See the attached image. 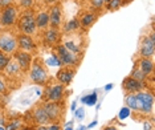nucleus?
<instances>
[{"mask_svg": "<svg viewBox=\"0 0 155 130\" xmlns=\"http://www.w3.org/2000/svg\"><path fill=\"white\" fill-rule=\"evenodd\" d=\"M28 75H29V81L38 86H45L51 81L47 65H45L44 60L41 57H38V56L37 57H33L32 65H31V69H29V72H28Z\"/></svg>", "mask_w": 155, "mask_h": 130, "instance_id": "f257e3e1", "label": "nucleus"}, {"mask_svg": "<svg viewBox=\"0 0 155 130\" xmlns=\"http://www.w3.org/2000/svg\"><path fill=\"white\" fill-rule=\"evenodd\" d=\"M54 52V58L57 60V62L61 66H70V68H78L81 64V60L84 56L76 55L73 52H70L69 49H66L64 47V44H57L54 48H52Z\"/></svg>", "mask_w": 155, "mask_h": 130, "instance_id": "f03ea898", "label": "nucleus"}, {"mask_svg": "<svg viewBox=\"0 0 155 130\" xmlns=\"http://www.w3.org/2000/svg\"><path fill=\"white\" fill-rule=\"evenodd\" d=\"M137 98V113H134V115H143L147 117L150 115L153 119V112H154V94L153 90H147L143 89L140 92L135 93Z\"/></svg>", "mask_w": 155, "mask_h": 130, "instance_id": "7ed1b4c3", "label": "nucleus"}, {"mask_svg": "<svg viewBox=\"0 0 155 130\" xmlns=\"http://www.w3.org/2000/svg\"><path fill=\"white\" fill-rule=\"evenodd\" d=\"M16 29L23 35H28V36H35L37 32L36 23H35V13L31 9H23V12L19 13L16 22Z\"/></svg>", "mask_w": 155, "mask_h": 130, "instance_id": "20e7f679", "label": "nucleus"}, {"mask_svg": "<svg viewBox=\"0 0 155 130\" xmlns=\"http://www.w3.org/2000/svg\"><path fill=\"white\" fill-rule=\"evenodd\" d=\"M13 28H0V51L9 56L17 51V33Z\"/></svg>", "mask_w": 155, "mask_h": 130, "instance_id": "39448f33", "label": "nucleus"}, {"mask_svg": "<svg viewBox=\"0 0 155 130\" xmlns=\"http://www.w3.org/2000/svg\"><path fill=\"white\" fill-rule=\"evenodd\" d=\"M44 109L47 112V115L49 118L51 124H61L65 117V110H66V102L64 101H47L43 102Z\"/></svg>", "mask_w": 155, "mask_h": 130, "instance_id": "423d86ee", "label": "nucleus"}, {"mask_svg": "<svg viewBox=\"0 0 155 130\" xmlns=\"http://www.w3.org/2000/svg\"><path fill=\"white\" fill-rule=\"evenodd\" d=\"M65 98H66V86L57 81L53 84H51V81H49L45 85L43 97H41L40 101H43V102H47V101L57 102V101H64Z\"/></svg>", "mask_w": 155, "mask_h": 130, "instance_id": "0eeeda50", "label": "nucleus"}, {"mask_svg": "<svg viewBox=\"0 0 155 130\" xmlns=\"http://www.w3.org/2000/svg\"><path fill=\"white\" fill-rule=\"evenodd\" d=\"M155 55V33L151 24V31L149 35H143L139 40L138 58H154Z\"/></svg>", "mask_w": 155, "mask_h": 130, "instance_id": "6e6552de", "label": "nucleus"}, {"mask_svg": "<svg viewBox=\"0 0 155 130\" xmlns=\"http://www.w3.org/2000/svg\"><path fill=\"white\" fill-rule=\"evenodd\" d=\"M19 17V7L11 4L4 8H0V27L2 28H12L16 25Z\"/></svg>", "mask_w": 155, "mask_h": 130, "instance_id": "1a4fd4ad", "label": "nucleus"}, {"mask_svg": "<svg viewBox=\"0 0 155 130\" xmlns=\"http://www.w3.org/2000/svg\"><path fill=\"white\" fill-rule=\"evenodd\" d=\"M3 76H4L7 84H11V82H21L23 77H24V73L23 71L20 69L19 64L15 61L13 58H11V61L8 62V65L5 66V69L2 72Z\"/></svg>", "mask_w": 155, "mask_h": 130, "instance_id": "9d476101", "label": "nucleus"}, {"mask_svg": "<svg viewBox=\"0 0 155 130\" xmlns=\"http://www.w3.org/2000/svg\"><path fill=\"white\" fill-rule=\"evenodd\" d=\"M28 115H29L31 121H32L36 126H38V125H45V126H48L49 124H51V122H49L48 115H47V112H45V109H44L43 101H40V102L35 104L33 106H32V109L29 110Z\"/></svg>", "mask_w": 155, "mask_h": 130, "instance_id": "9b49d317", "label": "nucleus"}, {"mask_svg": "<svg viewBox=\"0 0 155 130\" xmlns=\"http://www.w3.org/2000/svg\"><path fill=\"white\" fill-rule=\"evenodd\" d=\"M49 15V27L56 28V29H61L62 27V5L60 3H54L49 7L48 9Z\"/></svg>", "mask_w": 155, "mask_h": 130, "instance_id": "f8f14e48", "label": "nucleus"}, {"mask_svg": "<svg viewBox=\"0 0 155 130\" xmlns=\"http://www.w3.org/2000/svg\"><path fill=\"white\" fill-rule=\"evenodd\" d=\"M41 40L43 44L48 48H54L61 41V29H56V28L48 27L41 33Z\"/></svg>", "mask_w": 155, "mask_h": 130, "instance_id": "ddd939ff", "label": "nucleus"}, {"mask_svg": "<svg viewBox=\"0 0 155 130\" xmlns=\"http://www.w3.org/2000/svg\"><path fill=\"white\" fill-rule=\"evenodd\" d=\"M12 58L19 64L20 69L23 71L24 75H28L31 69V65H32V61H33V55L29 53V52H24V51H20L17 49L15 53L12 55Z\"/></svg>", "mask_w": 155, "mask_h": 130, "instance_id": "4468645a", "label": "nucleus"}, {"mask_svg": "<svg viewBox=\"0 0 155 130\" xmlns=\"http://www.w3.org/2000/svg\"><path fill=\"white\" fill-rule=\"evenodd\" d=\"M17 49L24 51V52H29V53L35 55L37 52V44L32 36L17 33Z\"/></svg>", "mask_w": 155, "mask_h": 130, "instance_id": "2eb2a0df", "label": "nucleus"}, {"mask_svg": "<svg viewBox=\"0 0 155 130\" xmlns=\"http://www.w3.org/2000/svg\"><path fill=\"white\" fill-rule=\"evenodd\" d=\"M147 84L146 82H140V81H137L135 78L133 77H126L125 80L122 81V89L125 94H131V93H138L143 89H147Z\"/></svg>", "mask_w": 155, "mask_h": 130, "instance_id": "dca6fc26", "label": "nucleus"}, {"mask_svg": "<svg viewBox=\"0 0 155 130\" xmlns=\"http://www.w3.org/2000/svg\"><path fill=\"white\" fill-rule=\"evenodd\" d=\"M77 73V69L76 68H70V66H61V69L57 72L56 75V81L62 84V85L68 86L72 84L73 78H74Z\"/></svg>", "mask_w": 155, "mask_h": 130, "instance_id": "f3484780", "label": "nucleus"}, {"mask_svg": "<svg viewBox=\"0 0 155 130\" xmlns=\"http://www.w3.org/2000/svg\"><path fill=\"white\" fill-rule=\"evenodd\" d=\"M77 19H78L81 29H87V28H90L98 20V15L93 11H86V12L81 13Z\"/></svg>", "mask_w": 155, "mask_h": 130, "instance_id": "a211bd4d", "label": "nucleus"}, {"mask_svg": "<svg viewBox=\"0 0 155 130\" xmlns=\"http://www.w3.org/2000/svg\"><path fill=\"white\" fill-rule=\"evenodd\" d=\"M134 65L137 68H139L147 77H154V60L153 58H138Z\"/></svg>", "mask_w": 155, "mask_h": 130, "instance_id": "6ab92c4d", "label": "nucleus"}, {"mask_svg": "<svg viewBox=\"0 0 155 130\" xmlns=\"http://www.w3.org/2000/svg\"><path fill=\"white\" fill-rule=\"evenodd\" d=\"M35 23L37 31H45L49 27V15L48 11H38L35 13Z\"/></svg>", "mask_w": 155, "mask_h": 130, "instance_id": "aec40b11", "label": "nucleus"}, {"mask_svg": "<svg viewBox=\"0 0 155 130\" xmlns=\"http://www.w3.org/2000/svg\"><path fill=\"white\" fill-rule=\"evenodd\" d=\"M80 29V23L77 17H73L72 20H69L68 23L62 24V32L65 35H70V33H74Z\"/></svg>", "mask_w": 155, "mask_h": 130, "instance_id": "412c9836", "label": "nucleus"}, {"mask_svg": "<svg viewBox=\"0 0 155 130\" xmlns=\"http://www.w3.org/2000/svg\"><path fill=\"white\" fill-rule=\"evenodd\" d=\"M130 77H133V78H135L137 81H140V82H146L147 84V80L150 78V77H147L146 75H144V73L140 71L139 68H137L135 65L133 66V69H131V73H130L129 75Z\"/></svg>", "mask_w": 155, "mask_h": 130, "instance_id": "4be33fe9", "label": "nucleus"}, {"mask_svg": "<svg viewBox=\"0 0 155 130\" xmlns=\"http://www.w3.org/2000/svg\"><path fill=\"white\" fill-rule=\"evenodd\" d=\"M21 125H23V119H21V117H15V118L8 119V121L5 122L4 130H17Z\"/></svg>", "mask_w": 155, "mask_h": 130, "instance_id": "5701e85b", "label": "nucleus"}, {"mask_svg": "<svg viewBox=\"0 0 155 130\" xmlns=\"http://www.w3.org/2000/svg\"><path fill=\"white\" fill-rule=\"evenodd\" d=\"M122 4H123V0H109V2L105 3V7H106L107 11L114 12V11H117Z\"/></svg>", "mask_w": 155, "mask_h": 130, "instance_id": "b1692460", "label": "nucleus"}, {"mask_svg": "<svg viewBox=\"0 0 155 130\" xmlns=\"http://www.w3.org/2000/svg\"><path fill=\"white\" fill-rule=\"evenodd\" d=\"M11 58H12V56H9V55L4 53L3 51H0V73L5 69V66L11 61Z\"/></svg>", "mask_w": 155, "mask_h": 130, "instance_id": "393cba45", "label": "nucleus"}, {"mask_svg": "<svg viewBox=\"0 0 155 130\" xmlns=\"http://www.w3.org/2000/svg\"><path fill=\"white\" fill-rule=\"evenodd\" d=\"M8 84H7L4 76H3V73H0V93L3 94V96H5V94H8Z\"/></svg>", "mask_w": 155, "mask_h": 130, "instance_id": "a878e982", "label": "nucleus"}, {"mask_svg": "<svg viewBox=\"0 0 155 130\" xmlns=\"http://www.w3.org/2000/svg\"><path fill=\"white\" fill-rule=\"evenodd\" d=\"M35 0H17V7L23 9H31L33 7Z\"/></svg>", "mask_w": 155, "mask_h": 130, "instance_id": "bb28decb", "label": "nucleus"}, {"mask_svg": "<svg viewBox=\"0 0 155 130\" xmlns=\"http://www.w3.org/2000/svg\"><path fill=\"white\" fill-rule=\"evenodd\" d=\"M82 102H85L86 105H94L97 102V93H93V94H89V96H86V97H84L82 100Z\"/></svg>", "mask_w": 155, "mask_h": 130, "instance_id": "cd10ccee", "label": "nucleus"}, {"mask_svg": "<svg viewBox=\"0 0 155 130\" xmlns=\"http://www.w3.org/2000/svg\"><path fill=\"white\" fill-rule=\"evenodd\" d=\"M11 4H15L13 0H0V8H4V7H8Z\"/></svg>", "mask_w": 155, "mask_h": 130, "instance_id": "c85d7f7f", "label": "nucleus"}, {"mask_svg": "<svg viewBox=\"0 0 155 130\" xmlns=\"http://www.w3.org/2000/svg\"><path fill=\"white\" fill-rule=\"evenodd\" d=\"M47 128H48V130H62L61 124H49Z\"/></svg>", "mask_w": 155, "mask_h": 130, "instance_id": "c756f323", "label": "nucleus"}, {"mask_svg": "<svg viewBox=\"0 0 155 130\" xmlns=\"http://www.w3.org/2000/svg\"><path fill=\"white\" fill-rule=\"evenodd\" d=\"M76 117H77V119H82V117H84V109L82 108H80L78 110H77Z\"/></svg>", "mask_w": 155, "mask_h": 130, "instance_id": "7c9ffc66", "label": "nucleus"}, {"mask_svg": "<svg viewBox=\"0 0 155 130\" xmlns=\"http://www.w3.org/2000/svg\"><path fill=\"white\" fill-rule=\"evenodd\" d=\"M41 3H43L44 5H49V7H51L52 4L57 3V0H41Z\"/></svg>", "mask_w": 155, "mask_h": 130, "instance_id": "2f4dec72", "label": "nucleus"}, {"mask_svg": "<svg viewBox=\"0 0 155 130\" xmlns=\"http://www.w3.org/2000/svg\"><path fill=\"white\" fill-rule=\"evenodd\" d=\"M17 130H35V129L32 128V126H29V125H21Z\"/></svg>", "mask_w": 155, "mask_h": 130, "instance_id": "473e14b6", "label": "nucleus"}, {"mask_svg": "<svg viewBox=\"0 0 155 130\" xmlns=\"http://www.w3.org/2000/svg\"><path fill=\"white\" fill-rule=\"evenodd\" d=\"M104 130H118V128L114 126V125H109V126H106V128H104Z\"/></svg>", "mask_w": 155, "mask_h": 130, "instance_id": "72a5a7b5", "label": "nucleus"}, {"mask_svg": "<svg viewBox=\"0 0 155 130\" xmlns=\"http://www.w3.org/2000/svg\"><path fill=\"white\" fill-rule=\"evenodd\" d=\"M35 130H48V128L45 125H38V126L35 128Z\"/></svg>", "mask_w": 155, "mask_h": 130, "instance_id": "f704fd0d", "label": "nucleus"}, {"mask_svg": "<svg viewBox=\"0 0 155 130\" xmlns=\"http://www.w3.org/2000/svg\"><path fill=\"white\" fill-rule=\"evenodd\" d=\"M5 118L4 117H3V115H0V126H4L5 125Z\"/></svg>", "mask_w": 155, "mask_h": 130, "instance_id": "c9c22d12", "label": "nucleus"}, {"mask_svg": "<svg viewBox=\"0 0 155 130\" xmlns=\"http://www.w3.org/2000/svg\"><path fill=\"white\" fill-rule=\"evenodd\" d=\"M72 126H73V122H69L68 125H66V128H65V130H72Z\"/></svg>", "mask_w": 155, "mask_h": 130, "instance_id": "e433bc0d", "label": "nucleus"}, {"mask_svg": "<svg viewBox=\"0 0 155 130\" xmlns=\"http://www.w3.org/2000/svg\"><path fill=\"white\" fill-rule=\"evenodd\" d=\"M3 101H4V96H3V94L0 93V106L3 105Z\"/></svg>", "mask_w": 155, "mask_h": 130, "instance_id": "4c0bfd02", "label": "nucleus"}, {"mask_svg": "<svg viewBox=\"0 0 155 130\" xmlns=\"http://www.w3.org/2000/svg\"><path fill=\"white\" fill-rule=\"evenodd\" d=\"M111 86H113V85H111V84H109V85L106 86V90H109V89H111Z\"/></svg>", "mask_w": 155, "mask_h": 130, "instance_id": "58836bf2", "label": "nucleus"}, {"mask_svg": "<svg viewBox=\"0 0 155 130\" xmlns=\"http://www.w3.org/2000/svg\"><path fill=\"white\" fill-rule=\"evenodd\" d=\"M0 130H4V126H0Z\"/></svg>", "mask_w": 155, "mask_h": 130, "instance_id": "ea45409f", "label": "nucleus"}, {"mask_svg": "<svg viewBox=\"0 0 155 130\" xmlns=\"http://www.w3.org/2000/svg\"><path fill=\"white\" fill-rule=\"evenodd\" d=\"M102 2H104V3H106V2H109V0H102Z\"/></svg>", "mask_w": 155, "mask_h": 130, "instance_id": "a19ab883", "label": "nucleus"}]
</instances>
